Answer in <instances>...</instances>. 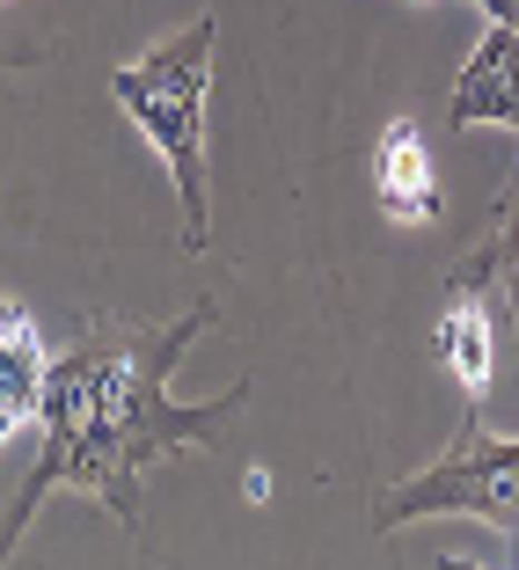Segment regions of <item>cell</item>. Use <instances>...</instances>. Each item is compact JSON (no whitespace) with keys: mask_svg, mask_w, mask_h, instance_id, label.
I'll return each instance as SVG.
<instances>
[{"mask_svg":"<svg viewBox=\"0 0 519 570\" xmlns=\"http://www.w3.org/2000/svg\"><path fill=\"white\" fill-rule=\"evenodd\" d=\"M432 512H469V520H490L498 534H512V549H519V439H498L483 424V410L461 417V439L439 453L432 469H418V475H402L395 490H381L373 527L432 520Z\"/></svg>","mask_w":519,"mask_h":570,"instance_id":"3","label":"cell"},{"mask_svg":"<svg viewBox=\"0 0 519 570\" xmlns=\"http://www.w3.org/2000/svg\"><path fill=\"white\" fill-rule=\"evenodd\" d=\"M45 373H51V358H45V336H37L30 307L0 301V446L45 410Z\"/></svg>","mask_w":519,"mask_h":570,"instance_id":"5","label":"cell"},{"mask_svg":"<svg viewBox=\"0 0 519 570\" xmlns=\"http://www.w3.org/2000/svg\"><path fill=\"white\" fill-rule=\"evenodd\" d=\"M219 307L198 301L176 322H96L51 358L45 373V453H37L30 483L8 504V527H0V570L16 556V541L30 534L37 504L51 490H88L96 504L118 512V527H139V475L168 453L213 446L227 432V417L242 410L249 381H235L213 403H176L168 381L184 366V352L213 330Z\"/></svg>","mask_w":519,"mask_h":570,"instance_id":"1","label":"cell"},{"mask_svg":"<svg viewBox=\"0 0 519 570\" xmlns=\"http://www.w3.org/2000/svg\"><path fill=\"white\" fill-rule=\"evenodd\" d=\"M476 8H490V22H519V0H476Z\"/></svg>","mask_w":519,"mask_h":570,"instance_id":"9","label":"cell"},{"mask_svg":"<svg viewBox=\"0 0 519 570\" xmlns=\"http://www.w3.org/2000/svg\"><path fill=\"white\" fill-rule=\"evenodd\" d=\"M439 570H476V563H469V556H439Z\"/></svg>","mask_w":519,"mask_h":570,"instance_id":"10","label":"cell"},{"mask_svg":"<svg viewBox=\"0 0 519 570\" xmlns=\"http://www.w3.org/2000/svg\"><path fill=\"white\" fill-rule=\"evenodd\" d=\"M447 293H453V301L505 293V315L519 322V176L505 184V205H498V219L483 227V242L447 271Z\"/></svg>","mask_w":519,"mask_h":570,"instance_id":"7","label":"cell"},{"mask_svg":"<svg viewBox=\"0 0 519 570\" xmlns=\"http://www.w3.org/2000/svg\"><path fill=\"white\" fill-rule=\"evenodd\" d=\"M453 125H512L519 132V22H490L447 96Z\"/></svg>","mask_w":519,"mask_h":570,"instance_id":"4","label":"cell"},{"mask_svg":"<svg viewBox=\"0 0 519 570\" xmlns=\"http://www.w3.org/2000/svg\"><path fill=\"white\" fill-rule=\"evenodd\" d=\"M213 37L219 22L198 16L190 30L161 37L154 51L110 67V96L147 132V147L168 161V184L184 198V249L198 256L213 242V176H205V96H213Z\"/></svg>","mask_w":519,"mask_h":570,"instance_id":"2","label":"cell"},{"mask_svg":"<svg viewBox=\"0 0 519 570\" xmlns=\"http://www.w3.org/2000/svg\"><path fill=\"white\" fill-rule=\"evenodd\" d=\"M373 198H381L388 219L402 227H424L439 213V190H432V154H424V132L410 118H395L373 147Z\"/></svg>","mask_w":519,"mask_h":570,"instance_id":"6","label":"cell"},{"mask_svg":"<svg viewBox=\"0 0 519 570\" xmlns=\"http://www.w3.org/2000/svg\"><path fill=\"white\" fill-rule=\"evenodd\" d=\"M432 344H439V358L461 373L469 410H483V395H490V358H498V344H490V307L483 301H453L447 315H439Z\"/></svg>","mask_w":519,"mask_h":570,"instance_id":"8","label":"cell"}]
</instances>
